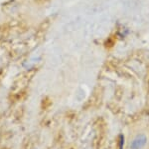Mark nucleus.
<instances>
[{"instance_id": "f257e3e1", "label": "nucleus", "mask_w": 149, "mask_h": 149, "mask_svg": "<svg viewBox=\"0 0 149 149\" xmlns=\"http://www.w3.org/2000/svg\"><path fill=\"white\" fill-rule=\"evenodd\" d=\"M147 144V137L145 134H138L130 142V149H144Z\"/></svg>"}]
</instances>
